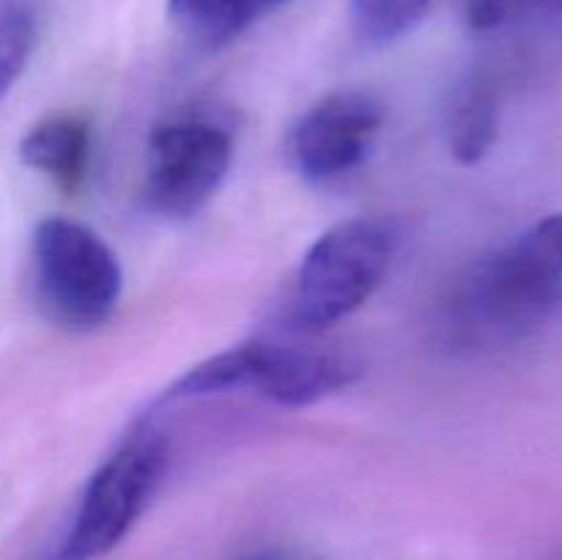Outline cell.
Listing matches in <instances>:
<instances>
[{"instance_id":"cell-1","label":"cell","mask_w":562,"mask_h":560,"mask_svg":"<svg viewBox=\"0 0 562 560\" xmlns=\"http://www.w3.org/2000/svg\"><path fill=\"white\" fill-rule=\"evenodd\" d=\"M562 302V212L472 261L450 285L442 333L453 349L492 351L527 338Z\"/></svg>"},{"instance_id":"cell-2","label":"cell","mask_w":562,"mask_h":560,"mask_svg":"<svg viewBox=\"0 0 562 560\" xmlns=\"http://www.w3.org/2000/svg\"><path fill=\"white\" fill-rule=\"evenodd\" d=\"M398 242V225L387 217L344 220L318 236L296 272L294 327L318 333L366 305L387 275Z\"/></svg>"},{"instance_id":"cell-3","label":"cell","mask_w":562,"mask_h":560,"mask_svg":"<svg viewBox=\"0 0 562 560\" xmlns=\"http://www.w3.org/2000/svg\"><path fill=\"white\" fill-rule=\"evenodd\" d=\"M357 377L360 362L346 355L252 340L198 362L165 390L162 401L256 390L272 404L300 410L340 393Z\"/></svg>"},{"instance_id":"cell-4","label":"cell","mask_w":562,"mask_h":560,"mask_svg":"<svg viewBox=\"0 0 562 560\" xmlns=\"http://www.w3.org/2000/svg\"><path fill=\"white\" fill-rule=\"evenodd\" d=\"M38 305L58 327L86 333L113 316L124 289L119 256L88 225L47 217L31 239Z\"/></svg>"},{"instance_id":"cell-5","label":"cell","mask_w":562,"mask_h":560,"mask_svg":"<svg viewBox=\"0 0 562 560\" xmlns=\"http://www.w3.org/2000/svg\"><path fill=\"white\" fill-rule=\"evenodd\" d=\"M168 443L154 428L132 434L88 478L58 560H97L113 552L157 492Z\"/></svg>"},{"instance_id":"cell-6","label":"cell","mask_w":562,"mask_h":560,"mask_svg":"<svg viewBox=\"0 0 562 560\" xmlns=\"http://www.w3.org/2000/svg\"><path fill=\"white\" fill-rule=\"evenodd\" d=\"M234 159V137L206 119H184L157 126L148 141L143 203L165 220H187L201 212L225 181Z\"/></svg>"},{"instance_id":"cell-7","label":"cell","mask_w":562,"mask_h":560,"mask_svg":"<svg viewBox=\"0 0 562 560\" xmlns=\"http://www.w3.org/2000/svg\"><path fill=\"white\" fill-rule=\"evenodd\" d=\"M382 121V104L368 93H329L291 126L285 157L305 181L340 179L366 163Z\"/></svg>"},{"instance_id":"cell-8","label":"cell","mask_w":562,"mask_h":560,"mask_svg":"<svg viewBox=\"0 0 562 560\" xmlns=\"http://www.w3.org/2000/svg\"><path fill=\"white\" fill-rule=\"evenodd\" d=\"M20 159L60 192H77L91 163V126L75 113L47 115L22 135Z\"/></svg>"},{"instance_id":"cell-9","label":"cell","mask_w":562,"mask_h":560,"mask_svg":"<svg viewBox=\"0 0 562 560\" xmlns=\"http://www.w3.org/2000/svg\"><path fill=\"white\" fill-rule=\"evenodd\" d=\"M289 0H168V16L201 47H223Z\"/></svg>"},{"instance_id":"cell-10","label":"cell","mask_w":562,"mask_h":560,"mask_svg":"<svg viewBox=\"0 0 562 560\" xmlns=\"http://www.w3.org/2000/svg\"><path fill=\"white\" fill-rule=\"evenodd\" d=\"M499 135V99L492 82L475 80L456 93L448 113V146L456 163L477 165Z\"/></svg>"},{"instance_id":"cell-11","label":"cell","mask_w":562,"mask_h":560,"mask_svg":"<svg viewBox=\"0 0 562 560\" xmlns=\"http://www.w3.org/2000/svg\"><path fill=\"white\" fill-rule=\"evenodd\" d=\"M431 0H351L357 36L371 47L398 42L426 16Z\"/></svg>"},{"instance_id":"cell-12","label":"cell","mask_w":562,"mask_h":560,"mask_svg":"<svg viewBox=\"0 0 562 560\" xmlns=\"http://www.w3.org/2000/svg\"><path fill=\"white\" fill-rule=\"evenodd\" d=\"M36 49V16L25 3H0V99L11 91Z\"/></svg>"},{"instance_id":"cell-13","label":"cell","mask_w":562,"mask_h":560,"mask_svg":"<svg viewBox=\"0 0 562 560\" xmlns=\"http://www.w3.org/2000/svg\"><path fill=\"white\" fill-rule=\"evenodd\" d=\"M530 16L562 22V0H470L467 5V22L481 33Z\"/></svg>"},{"instance_id":"cell-14","label":"cell","mask_w":562,"mask_h":560,"mask_svg":"<svg viewBox=\"0 0 562 560\" xmlns=\"http://www.w3.org/2000/svg\"><path fill=\"white\" fill-rule=\"evenodd\" d=\"M241 560H296V558L289 552H280V549H267V552L247 555V558H241Z\"/></svg>"}]
</instances>
